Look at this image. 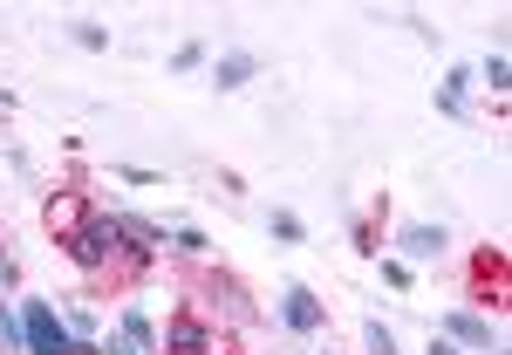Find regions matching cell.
Segmentation results:
<instances>
[{
	"mask_svg": "<svg viewBox=\"0 0 512 355\" xmlns=\"http://www.w3.org/2000/svg\"><path fill=\"white\" fill-rule=\"evenodd\" d=\"M69 35H76L82 48H96V55H103V48H110V35H103V28H96V21H76V28H69Z\"/></svg>",
	"mask_w": 512,
	"mask_h": 355,
	"instance_id": "obj_13",
	"label": "cell"
},
{
	"mask_svg": "<svg viewBox=\"0 0 512 355\" xmlns=\"http://www.w3.org/2000/svg\"><path fill=\"white\" fill-rule=\"evenodd\" d=\"M110 355H151V349H137V342H123V335H117V342H110Z\"/></svg>",
	"mask_w": 512,
	"mask_h": 355,
	"instance_id": "obj_18",
	"label": "cell"
},
{
	"mask_svg": "<svg viewBox=\"0 0 512 355\" xmlns=\"http://www.w3.org/2000/svg\"><path fill=\"white\" fill-rule=\"evenodd\" d=\"M171 246H178V253H205V233H198V226H178Z\"/></svg>",
	"mask_w": 512,
	"mask_h": 355,
	"instance_id": "obj_14",
	"label": "cell"
},
{
	"mask_svg": "<svg viewBox=\"0 0 512 355\" xmlns=\"http://www.w3.org/2000/svg\"><path fill=\"white\" fill-rule=\"evenodd\" d=\"M7 280H14V260H7V253H0V287H7Z\"/></svg>",
	"mask_w": 512,
	"mask_h": 355,
	"instance_id": "obj_19",
	"label": "cell"
},
{
	"mask_svg": "<svg viewBox=\"0 0 512 355\" xmlns=\"http://www.w3.org/2000/svg\"><path fill=\"white\" fill-rule=\"evenodd\" d=\"M253 76H260V55H246V48L212 62V82H219V89H239V82H253Z\"/></svg>",
	"mask_w": 512,
	"mask_h": 355,
	"instance_id": "obj_8",
	"label": "cell"
},
{
	"mask_svg": "<svg viewBox=\"0 0 512 355\" xmlns=\"http://www.w3.org/2000/svg\"><path fill=\"white\" fill-rule=\"evenodd\" d=\"M0 349H28V335H21V315L0 301Z\"/></svg>",
	"mask_w": 512,
	"mask_h": 355,
	"instance_id": "obj_10",
	"label": "cell"
},
{
	"mask_svg": "<svg viewBox=\"0 0 512 355\" xmlns=\"http://www.w3.org/2000/svg\"><path fill=\"white\" fill-rule=\"evenodd\" d=\"M431 355H458V349H451V342H431Z\"/></svg>",
	"mask_w": 512,
	"mask_h": 355,
	"instance_id": "obj_20",
	"label": "cell"
},
{
	"mask_svg": "<svg viewBox=\"0 0 512 355\" xmlns=\"http://www.w3.org/2000/svg\"><path fill=\"white\" fill-rule=\"evenodd\" d=\"M21 335H28V355H76L69 328L55 321L48 301H28V308H21Z\"/></svg>",
	"mask_w": 512,
	"mask_h": 355,
	"instance_id": "obj_2",
	"label": "cell"
},
{
	"mask_svg": "<svg viewBox=\"0 0 512 355\" xmlns=\"http://www.w3.org/2000/svg\"><path fill=\"white\" fill-rule=\"evenodd\" d=\"M274 233H280V239H301V233H308V226H301L294 212H274Z\"/></svg>",
	"mask_w": 512,
	"mask_h": 355,
	"instance_id": "obj_17",
	"label": "cell"
},
{
	"mask_svg": "<svg viewBox=\"0 0 512 355\" xmlns=\"http://www.w3.org/2000/svg\"><path fill=\"white\" fill-rule=\"evenodd\" d=\"M117 335H123V342H137V349H151V355H158V335H151V315H144V308H123Z\"/></svg>",
	"mask_w": 512,
	"mask_h": 355,
	"instance_id": "obj_9",
	"label": "cell"
},
{
	"mask_svg": "<svg viewBox=\"0 0 512 355\" xmlns=\"http://www.w3.org/2000/svg\"><path fill=\"white\" fill-rule=\"evenodd\" d=\"M362 335H369V355H396V335H390V328H383V321H369Z\"/></svg>",
	"mask_w": 512,
	"mask_h": 355,
	"instance_id": "obj_12",
	"label": "cell"
},
{
	"mask_svg": "<svg viewBox=\"0 0 512 355\" xmlns=\"http://www.w3.org/2000/svg\"><path fill=\"white\" fill-rule=\"evenodd\" d=\"M198 62H205V48H198V41H185V48L171 55V69H198Z\"/></svg>",
	"mask_w": 512,
	"mask_h": 355,
	"instance_id": "obj_16",
	"label": "cell"
},
{
	"mask_svg": "<svg viewBox=\"0 0 512 355\" xmlns=\"http://www.w3.org/2000/svg\"><path fill=\"white\" fill-rule=\"evenodd\" d=\"M280 321H287L294 335H321V328H328V308H321L301 280H287V294H280Z\"/></svg>",
	"mask_w": 512,
	"mask_h": 355,
	"instance_id": "obj_3",
	"label": "cell"
},
{
	"mask_svg": "<svg viewBox=\"0 0 512 355\" xmlns=\"http://www.w3.org/2000/svg\"><path fill=\"white\" fill-rule=\"evenodd\" d=\"M444 335H458V342H472V349H506V342H499V328H492V321L485 315H472V308H451V315H444Z\"/></svg>",
	"mask_w": 512,
	"mask_h": 355,
	"instance_id": "obj_5",
	"label": "cell"
},
{
	"mask_svg": "<svg viewBox=\"0 0 512 355\" xmlns=\"http://www.w3.org/2000/svg\"><path fill=\"white\" fill-rule=\"evenodd\" d=\"M117 253H123V226H117V219H103V212L69 239V260H76V267H110Z\"/></svg>",
	"mask_w": 512,
	"mask_h": 355,
	"instance_id": "obj_1",
	"label": "cell"
},
{
	"mask_svg": "<svg viewBox=\"0 0 512 355\" xmlns=\"http://www.w3.org/2000/svg\"><path fill=\"white\" fill-rule=\"evenodd\" d=\"M478 76L492 82V89H506V82H512V62H506V55H485V69H478Z\"/></svg>",
	"mask_w": 512,
	"mask_h": 355,
	"instance_id": "obj_11",
	"label": "cell"
},
{
	"mask_svg": "<svg viewBox=\"0 0 512 355\" xmlns=\"http://www.w3.org/2000/svg\"><path fill=\"white\" fill-rule=\"evenodd\" d=\"M164 349H171V355H212V335H205V321L178 315V321H171V335H164Z\"/></svg>",
	"mask_w": 512,
	"mask_h": 355,
	"instance_id": "obj_7",
	"label": "cell"
},
{
	"mask_svg": "<svg viewBox=\"0 0 512 355\" xmlns=\"http://www.w3.org/2000/svg\"><path fill=\"white\" fill-rule=\"evenodd\" d=\"M117 178H123V185H164L158 171H144V164H117Z\"/></svg>",
	"mask_w": 512,
	"mask_h": 355,
	"instance_id": "obj_15",
	"label": "cell"
},
{
	"mask_svg": "<svg viewBox=\"0 0 512 355\" xmlns=\"http://www.w3.org/2000/svg\"><path fill=\"white\" fill-rule=\"evenodd\" d=\"M89 219H96V212H89V198H76V192L48 198V233L62 239V246H69V239H76L82 226H89Z\"/></svg>",
	"mask_w": 512,
	"mask_h": 355,
	"instance_id": "obj_4",
	"label": "cell"
},
{
	"mask_svg": "<svg viewBox=\"0 0 512 355\" xmlns=\"http://www.w3.org/2000/svg\"><path fill=\"white\" fill-rule=\"evenodd\" d=\"M396 246H403V267H410V260H437L451 239H444V226H403V233H396Z\"/></svg>",
	"mask_w": 512,
	"mask_h": 355,
	"instance_id": "obj_6",
	"label": "cell"
}]
</instances>
